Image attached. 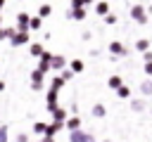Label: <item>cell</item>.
I'll return each instance as SVG.
<instances>
[{"label": "cell", "instance_id": "6da1fadb", "mask_svg": "<svg viewBox=\"0 0 152 142\" xmlns=\"http://www.w3.org/2000/svg\"><path fill=\"white\" fill-rule=\"evenodd\" d=\"M128 14H131V19H133L135 24H140V26H142V24H147V19H150L147 7H145V5H138V2H135V5H131V12H128Z\"/></svg>", "mask_w": 152, "mask_h": 142}, {"label": "cell", "instance_id": "7a4b0ae2", "mask_svg": "<svg viewBox=\"0 0 152 142\" xmlns=\"http://www.w3.org/2000/svg\"><path fill=\"white\" fill-rule=\"evenodd\" d=\"M10 45L12 47H19V45H31V31H14V36L10 38Z\"/></svg>", "mask_w": 152, "mask_h": 142}, {"label": "cell", "instance_id": "3957f363", "mask_svg": "<svg viewBox=\"0 0 152 142\" xmlns=\"http://www.w3.org/2000/svg\"><path fill=\"white\" fill-rule=\"evenodd\" d=\"M107 50H109V57H112V62H114V59H119V57H126V54H128L126 45H124V43H119V40H112V43L107 45Z\"/></svg>", "mask_w": 152, "mask_h": 142}, {"label": "cell", "instance_id": "277c9868", "mask_svg": "<svg viewBox=\"0 0 152 142\" xmlns=\"http://www.w3.org/2000/svg\"><path fill=\"white\" fill-rule=\"evenodd\" d=\"M43 88H45V73H40L38 69H33V71H31V90L38 92V90H43Z\"/></svg>", "mask_w": 152, "mask_h": 142}, {"label": "cell", "instance_id": "5b68a950", "mask_svg": "<svg viewBox=\"0 0 152 142\" xmlns=\"http://www.w3.org/2000/svg\"><path fill=\"white\" fill-rule=\"evenodd\" d=\"M69 142H95V135L88 130H76V133H69Z\"/></svg>", "mask_w": 152, "mask_h": 142}, {"label": "cell", "instance_id": "8992f818", "mask_svg": "<svg viewBox=\"0 0 152 142\" xmlns=\"http://www.w3.org/2000/svg\"><path fill=\"white\" fill-rule=\"evenodd\" d=\"M52 57H55L52 52H45V54L38 59V71H40V73H48V71L52 69Z\"/></svg>", "mask_w": 152, "mask_h": 142}, {"label": "cell", "instance_id": "52a82bcc", "mask_svg": "<svg viewBox=\"0 0 152 142\" xmlns=\"http://www.w3.org/2000/svg\"><path fill=\"white\" fill-rule=\"evenodd\" d=\"M31 17H33V14H28V12H17V28H19V31H28Z\"/></svg>", "mask_w": 152, "mask_h": 142}, {"label": "cell", "instance_id": "ba28073f", "mask_svg": "<svg viewBox=\"0 0 152 142\" xmlns=\"http://www.w3.org/2000/svg\"><path fill=\"white\" fill-rule=\"evenodd\" d=\"M64 128H66L69 133L83 130V121H81V116H69V118H66V123H64Z\"/></svg>", "mask_w": 152, "mask_h": 142}, {"label": "cell", "instance_id": "9c48e42d", "mask_svg": "<svg viewBox=\"0 0 152 142\" xmlns=\"http://www.w3.org/2000/svg\"><path fill=\"white\" fill-rule=\"evenodd\" d=\"M52 69H55V71H59V73H62L64 69H69L66 57H64V54H55V57H52Z\"/></svg>", "mask_w": 152, "mask_h": 142}, {"label": "cell", "instance_id": "30bf717a", "mask_svg": "<svg viewBox=\"0 0 152 142\" xmlns=\"http://www.w3.org/2000/svg\"><path fill=\"white\" fill-rule=\"evenodd\" d=\"M121 85H126V83H124V78H121L119 73H112V76L107 78V88H112L114 92H116V90H119Z\"/></svg>", "mask_w": 152, "mask_h": 142}, {"label": "cell", "instance_id": "8fae6325", "mask_svg": "<svg viewBox=\"0 0 152 142\" xmlns=\"http://www.w3.org/2000/svg\"><path fill=\"white\" fill-rule=\"evenodd\" d=\"M95 14H100L102 19H104L107 14H112V7H109V2H104V0L95 2Z\"/></svg>", "mask_w": 152, "mask_h": 142}, {"label": "cell", "instance_id": "7c38bea8", "mask_svg": "<svg viewBox=\"0 0 152 142\" xmlns=\"http://www.w3.org/2000/svg\"><path fill=\"white\" fill-rule=\"evenodd\" d=\"M31 133H33V135H38V137H45V135H48V123L36 121V123L31 125Z\"/></svg>", "mask_w": 152, "mask_h": 142}, {"label": "cell", "instance_id": "4fadbf2b", "mask_svg": "<svg viewBox=\"0 0 152 142\" xmlns=\"http://www.w3.org/2000/svg\"><path fill=\"white\" fill-rule=\"evenodd\" d=\"M28 52H31V57H38V59H40L48 50L43 47V43H31V45H28Z\"/></svg>", "mask_w": 152, "mask_h": 142}, {"label": "cell", "instance_id": "5bb4252c", "mask_svg": "<svg viewBox=\"0 0 152 142\" xmlns=\"http://www.w3.org/2000/svg\"><path fill=\"white\" fill-rule=\"evenodd\" d=\"M133 50H135V52H142V54H145V52H150V40H147V38H140V40H135Z\"/></svg>", "mask_w": 152, "mask_h": 142}, {"label": "cell", "instance_id": "9a60e30c", "mask_svg": "<svg viewBox=\"0 0 152 142\" xmlns=\"http://www.w3.org/2000/svg\"><path fill=\"white\" fill-rule=\"evenodd\" d=\"M66 118H69V111H66V109L57 106V109L52 111V121H62V123H66Z\"/></svg>", "mask_w": 152, "mask_h": 142}, {"label": "cell", "instance_id": "2e32d148", "mask_svg": "<svg viewBox=\"0 0 152 142\" xmlns=\"http://www.w3.org/2000/svg\"><path fill=\"white\" fill-rule=\"evenodd\" d=\"M62 128H64V123H62V121H52V123H48V137H55Z\"/></svg>", "mask_w": 152, "mask_h": 142}, {"label": "cell", "instance_id": "e0dca14e", "mask_svg": "<svg viewBox=\"0 0 152 142\" xmlns=\"http://www.w3.org/2000/svg\"><path fill=\"white\" fill-rule=\"evenodd\" d=\"M140 95L142 97H152V78H145L140 83Z\"/></svg>", "mask_w": 152, "mask_h": 142}, {"label": "cell", "instance_id": "ac0fdd59", "mask_svg": "<svg viewBox=\"0 0 152 142\" xmlns=\"http://www.w3.org/2000/svg\"><path fill=\"white\" fill-rule=\"evenodd\" d=\"M50 14H52V5H50V2H40V5H38V17L45 19V17H50Z\"/></svg>", "mask_w": 152, "mask_h": 142}, {"label": "cell", "instance_id": "d6986e66", "mask_svg": "<svg viewBox=\"0 0 152 142\" xmlns=\"http://www.w3.org/2000/svg\"><path fill=\"white\" fill-rule=\"evenodd\" d=\"M116 97H119V99H133V90H131L128 85H121V88L116 90Z\"/></svg>", "mask_w": 152, "mask_h": 142}, {"label": "cell", "instance_id": "ffe728a7", "mask_svg": "<svg viewBox=\"0 0 152 142\" xmlns=\"http://www.w3.org/2000/svg\"><path fill=\"white\" fill-rule=\"evenodd\" d=\"M131 109H133L135 114H140V111L147 109V104H145V99H131Z\"/></svg>", "mask_w": 152, "mask_h": 142}, {"label": "cell", "instance_id": "44dd1931", "mask_svg": "<svg viewBox=\"0 0 152 142\" xmlns=\"http://www.w3.org/2000/svg\"><path fill=\"white\" fill-rule=\"evenodd\" d=\"M90 114H93V118H104L107 116V109H104V104H95Z\"/></svg>", "mask_w": 152, "mask_h": 142}, {"label": "cell", "instance_id": "7402d4cb", "mask_svg": "<svg viewBox=\"0 0 152 142\" xmlns=\"http://www.w3.org/2000/svg\"><path fill=\"white\" fill-rule=\"evenodd\" d=\"M40 26H43V19L38 14H33L31 17V24H28V31H40Z\"/></svg>", "mask_w": 152, "mask_h": 142}, {"label": "cell", "instance_id": "603a6c76", "mask_svg": "<svg viewBox=\"0 0 152 142\" xmlns=\"http://www.w3.org/2000/svg\"><path fill=\"white\" fill-rule=\"evenodd\" d=\"M69 69H71L74 73H81V71L86 69V66H83V59H71V62H69Z\"/></svg>", "mask_w": 152, "mask_h": 142}, {"label": "cell", "instance_id": "cb8c5ba5", "mask_svg": "<svg viewBox=\"0 0 152 142\" xmlns=\"http://www.w3.org/2000/svg\"><path fill=\"white\" fill-rule=\"evenodd\" d=\"M50 88H52V90H57V92H59V90H62V88H64V78H62V76H59V73H57V76H55V78H52V80H50Z\"/></svg>", "mask_w": 152, "mask_h": 142}, {"label": "cell", "instance_id": "d4e9b609", "mask_svg": "<svg viewBox=\"0 0 152 142\" xmlns=\"http://www.w3.org/2000/svg\"><path fill=\"white\" fill-rule=\"evenodd\" d=\"M14 31H17V28H7V26H2V28H0V43H2V40H10V38L14 36Z\"/></svg>", "mask_w": 152, "mask_h": 142}, {"label": "cell", "instance_id": "484cf974", "mask_svg": "<svg viewBox=\"0 0 152 142\" xmlns=\"http://www.w3.org/2000/svg\"><path fill=\"white\" fill-rule=\"evenodd\" d=\"M104 24H107V26H116V24H119V17H116L114 12L107 14V17H104Z\"/></svg>", "mask_w": 152, "mask_h": 142}, {"label": "cell", "instance_id": "4316f807", "mask_svg": "<svg viewBox=\"0 0 152 142\" xmlns=\"http://www.w3.org/2000/svg\"><path fill=\"white\" fill-rule=\"evenodd\" d=\"M59 76H62V78H64V83H66V80H71V78H74V76H76V73H74V71H71V69H64V71H62V73H59Z\"/></svg>", "mask_w": 152, "mask_h": 142}, {"label": "cell", "instance_id": "83f0119b", "mask_svg": "<svg viewBox=\"0 0 152 142\" xmlns=\"http://www.w3.org/2000/svg\"><path fill=\"white\" fill-rule=\"evenodd\" d=\"M7 137H10V130H7V125H0V142H7Z\"/></svg>", "mask_w": 152, "mask_h": 142}, {"label": "cell", "instance_id": "f1b7e54d", "mask_svg": "<svg viewBox=\"0 0 152 142\" xmlns=\"http://www.w3.org/2000/svg\"><path fill=\"white\" fill-rule=\"evenodd\" d=\"M142 71H145V78H152V64H142Z\"/></svg>", "mask_w": 152, "mask_h": 142}, {"label": "cell", "instance_id": "f546056e", "mask_svg": "<svg viewBox=\"0 0 152 142\" xmlns=\"http://www.w3.org/2000/svg\"><path fill=\"white\" fill-rule=\"evenodd\" d=\"M17 142H28V133H19L17 135Z\"/></svg>", "mask_w": 152, "mask_h": 142}, {"label": "cell", "instance_id": "4dcf8cb0", "mask_svg": "<svg viewBox=\"0 0 152 142\" xmlns=\"http://www.w3.org/2000/svg\"><path fill=\"white\" fill-rule=\"evenodd\" d=\"M81 38H83V40H90V38H93V31H83Z\"/></svg>", "mask_w": 152, "mask_h": 142}, {"label": "cell", "instance_id": "1f68e13d", "mask_svg": "<svg viewBox=\"0 0 152 142\" xmlns=\"http://www.w3.org/2000/svg\"><path fill=\"white\" fill-rule=\"evenodd\" d=\"M43 142H55V137H48V135H45V137H43Z\"/></svg>", "mask_w": 152, "mask_h": 142}, {"label": "cell", "instance_id": "d6a6232c", "mask_svg": "<svg viewBox=\"0 0 152 142\" xmlns=\"http://www.w3.org/2000/svg\"><path fill=\"white\" fill-rule=\"evenodd\" d=\"M5 88H7V85H5V80H2V78H0V92H2V90H5Z\"/></svg>", "mask_w": 152, "mask_h": 142}, {"label": "cell", "instance_id": "836d02e7", "mask_svg": "<svg viewBox=\"0 0 152 142\" xmlns=\"http://www.w3.org/2000/svg\"><path fill=\"white\" fill-rule=\"evenodd\" d=\"M147 14H152V5H147Z\"/></svg>", "mask_w": 152, "mask_h": 142}, {"label": "cell", "instance_id": "e575fe53", "mask_svg": "<svg viewBox=\"0 0 152 142\" xmlns=\"http://www.w3.org/2000/svg\"><path fill=\"white\" fill-rule=\"evenodd\" d=\"M2 7H5V2H2V0H0V14H2Z\"/></svg>", "mask_w": 152, "mask_h": 142}, {"label": "cell", "instance_id": "d590c367", "mask_svg": "<svg viewBox=\"0 0 152 142\" xmlns=\"http://www.w3.org/2000/svg\"><path fill=\"white\" fill-rule=\"evenodd\" d=\"M0 28H2V14H0Z\"/></svg>", "mask_w": 152, "mask_h": 142}, {"label": "cell", "instance_id": "8d00e7d4", "mask_svg": "<svg viewBox=\"0 0 152 142\" xmlns=\"http://www.w3.org/2000/svg\"><path fill=\"white\" fill-rule=\"evenodd\" d=\"M104 142H112V140H104Z\"/></svg>", "mask_w": 152, "mask_h": 142}, {"label": "cell", "instance_id": "74e56055", "mask_svg": "<svg viewBox=\"0 0 152 142\" xmlns=\"http://www.w3.org/2000/svg\"><path fill=\"white\" fill-rule=\"evenodd\" d=\"M38 142H43V140H38Z\"/></svg>", "mask_w": 152, "mask_h": 142}, {"label": "cell", "instance_id": "f35d334b", "mask_svg": "<svg viewBox=\"0 0 152 142\" xmlns=\"http://www.w3.org/2000/svg\"><path fill=\"white\" fill-rule=\"evenodd\" d=\"M150 111H152V109H150Z\"/></svg>", "mask_w": 152, "mask_h": 142}]
</instances>
